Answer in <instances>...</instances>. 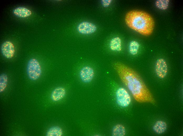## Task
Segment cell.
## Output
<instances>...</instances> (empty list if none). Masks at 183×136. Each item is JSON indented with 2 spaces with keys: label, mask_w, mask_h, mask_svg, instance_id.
<instances>
[{
  "label": "cell",
  "mask_w": 183,
  "mask_h": 136,
  "mask_svg": "<svg viewBox=\"0 0 183 136\" xmlns=\"http://www.w3.org/2000/svg\"><path fill=\"white\" fill-rule=\"evenodd\" d=\"M113 66L122 82L137 101L140 103H156L151 93L136 71L119 62L114 63Z\"/></svg>",
  "instance_id": "obj_1"
},
{
  "label": "cell",
  "mask_w": 183,
  "mask_h": 136,
  "mask_svg": "<svg viewBox=\"0 0 183 136\" xmlns=\"http://www.w3.org/2000/svg\"><path fill=\"white\" fill-rule=\"evenodd\" d=\"M125 21L130 28L141 35L148 36L152 33L155 22L149 14L144 11L133 10L126 14Z\"/></svg>",
  "instance_id": "obj_2"
},
{
  "label": "cell",
  "mask_w": 183,
  "mask_h": 136,
  "mask_svg": "<svg viewBox=\"0 0 183 136\" xmlns=\"http://www.w3.org/2000/svg\"><path fill=\"white\" fill-rule=\"evenodd\" d=\"M42 69L38 61L35 58H32L28 61L27 72L30 79L35 81L38 79L42 73Z\"/></svg>",
  "instance_id": "obj_3"
},
{
  "label": "cell",
  "mask_w": 183,
  "mask_h": 136,
  "mask_svg": "<svg viewBox=\"0 0 183 136\" xmlns=\"http://www.w3.org/2000/svg\"><path fill=\"white\" fill-rule=\"evenodd\" d=\"M116 96L117 104L121 107H126L131 103L130 96L126 90L123 88L120 87L117 89Z\"/></svg>",
  "instance_id": "obj_4"
},
{
  "label": "cell",
  "mask_w": 183,
  "mask_h": 136,
  "mask_svg": "<svg viewBox=\"0 0 183 136\" xmlns=\"http://www.w3.org/2000/svg\"><path fill=\"white\" fill-rule=\"evenodd\" d=\"M155 71L157 77L161 79L164 78L168 72V66L166 61L163 58H160L156 61Z\"/></svg>",
  "instance_id": "obj_5"
},
{
  "label": "cell",
  "mask_w": 183,
  "mask_h": 136,
  "mask_svg": "<svg viewBox=\"0 0 183 136\" xmlns=\"http://www.w3.org/2000/svg\"><path fill=\"white\" fill-rule=\"evenodd\" d=\"M94 75L93 69L89 66H85L81 68L79 72V76L82 81L85 83L90 82Z\"/></svg>",
  "instance_id": "obj_6"
},
{
  "label": "cell",
  "mask_w": 183,
  "mask_h": 136,
  "mask_svg": "<svg viewBox=\"0 0 183 136\" xmlns=\"http://www.w3.org/2000/svg\"><path fill=\"white\" fill-rule=\"evenodd\" d=\"M77 29L78 32L81 34H89L95 32L97 29V27L92 23L83 21L79 24Z\"/></svg>",
  "instance_id": "obj_7"
},
{
  "label": "cell",
  "mask_w": 183,
  "mask_h": 136,
  "mask_svg": "<svg viewBox=\"0 0 183 136\" xmlns=\"http://www.w3.org/2000/svg\"><path fill=\"white\" fill-rule=\"evenodd\" d=\"M1 51L5 57L8 59H11L13 56L14 54V46L11 42L6 41L2 44Z\"/></svg>",
  "instance_id": "obj_8"
},
{
  "label": "cell",
  "mask_w": 183,
  "mask_h": 136,
  "mask_svg": "<svg viewBox=\"0 0 183 136\" xmlns=\"http://www.w3.org/2000/svg\"><path fill=\"white\" fill-rule=\"evenodd\" d=\"M66 91L65 89L62 87H58L55 88L52 92L51 98L54 101H59L65 96Z\"/></svg>",
  "instance_id": "obj_9"
},
{
  "label": "cell",
  "mask_w": 183,
  "mask_h": 136,
  "mask_svg": "<svg viewBox=\"0 0 183 136\" xmlns=\"http://www.w3.org/2000/svg\"><path fill=\"white\" fill-rule=\"evenodd\" d=\"M13 12L15 15L22 18L28 17L32 14L30 10L24 7H17L14 9Z\"/></svg>",
  "instance_id": "obj_10"
},
{
  "label": "cell",
  "mask_w": 183,
  "mask_h": 136,
  "mask_svg": "<svg viewBox=\"0 0 183 136\" xmlns=\"http://www.w3.org/2000/svg\"><path fill=\"white\" fill-rule=\"evenodd\" d=\"M167 128V124L165 122L159 120L155 123L153 127V129L157 134H161L166 131Z\"/></svg>",
  "instance_id": "obj_11"
},
{
  "label": "cell",
  "mask_w": 183,
  "mask_h": 136,
  "mask_svg": "<svg viewBox=\"0 0 183 136\" xmlns=\"http://www.w3.org/2000/svg\"><path fill=\"white\" fill-rule=\"evenodd\" d=\"M109 47L111 50L112 51H120L122 49L121 38L118 37L112 38L110 41Z\"/></svg>",
  "instance_id": "obj_12"
},
{
  "label": "cell",
  "mask_w": 183,
  "mask_h": 136,
  "mask_svg": "<svg viewBox=\"0 0 183 136\" xmlns=\"http://www.w3.org/2000/svg\"><path fill=\"white\" fill-rule=\"evenodd\" d=\"M63 134L62 129L58 126H54L50 127L46 132L47 136H61Z\"/></svg>",
  "instance_id": "obj_13"
},
{
  "label": "cell",
  "mask_w": 183,
  "mask_h": 136,
  "mask_svg": "<svg viewBox=\"0 0 183 136\" xmlns=\"http://www.w3.org/2000/svg\"><path fill=\"white\" fill-rule=\"evenodd\" d=\"M126 130L125 127L122 125L118 124L113 127L112 135L114 136H124L125 135Z\"/></svg>",
  "instance_id": "obj_14"
},
{
  "label": "cell",
  "mask_w": 183,
  "mask_h": 136,
  "mask_svg": "<svg viewBox=\"0 0 183 136\" xmlns=\"http://www.w3.org/2000/svg\"><path fill=\"white\" fill-rule=\"evenodd\" d=\"M140 45L139 43L135 41H131L129 44V51L133 55H136L138 51Z\"/></svg>",
  "instance_id": "obj_15"
},
{
  "label": "cell",
  "mask_w": 183,
  "mask_h": 136,
  "mask_svg": "<svg viewBox=\"0 0 183 136\" xmlns=\"http://www.w3.org/2000/svg\"><path fill=\"white\" fill-rule=\"evenodd\" d=\"M8 81V77L7 75L2 73L0 76V92H3L6 88Z\"/></svg>",
  "instance_id": "obj_16"
},
{
  "label": "cell",
  "mask_w": 183,
  "mask_h": 136,
  "mask_svg": "<svg viewBox=\"0 0 183 136\" xmlns=\"http://www.w3.org/2000/svg\"><path fill=\"white\" fill-rule=\"evenodd\" d=\"M169 1V0H157L155 2V5L159 9L165 10L168 7Z\"/></svg>",
  "instance_id": "obj_17"
},
{
  "label": "cell",
  "mask_w": 183,
  "mask_h": 136,
  "mask_svg": "<svg viewBox=\"0 0 183 136\" xmlns=\"http://www.w3.org/2000/svg\"><path fill=\"white\" fill-rule=\"evenodd\" d=\"M112 2L111 0H103L101 1L102 4L104 7H108Z\"/></svg>",
  "instance_id": "obj_18"
}]
</instances>
